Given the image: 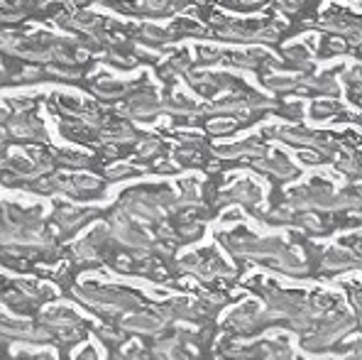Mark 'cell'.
<instances>
[{
    "mask_svg": "<svg viewBox=\"0 0 362 360\" xmlns=\"http://www.w3.org/2000/svg\"><path fill=\"white\" fill-rule=\"evenodd\" d=\"M159 110H162V100L154 91L145 88V91H137L127 98L122 113L130 115V118H150V115H157Z\"/></svg>",
    "mask_w": 362,
    "mask_h": 360,
    "instance_id": "6da1fadb",
    "label": "cell"
},
{
    "mask_svg": "<svg viewBox=\"0 0 362 360\" xmlns=\"http://www.w3.org/2000/svg\"><path fill=\"white\" fill-rule=\"evenodd\" d=\"M90 91L95 93L98 98H108V100H115V98H122L132 91V83L130 81H122V79H115V76H103L90 86Z\"/></svg>",
    "mask_w": 362,
    "mask_h": 360,
    "instance_id": "7a4b0ae2",
    "label": "cell"
},
{
    "mask_svg": "<svg viewBox=\"0 0 362 360\" xmlns=\"http://www.w3.org/2000/svg\"><path fill=\"white\" fill-rule=\"evenodd\" d=\"M284 59L289 62L294 69H299V71H308V69L313 66L311 50L306 47V42H294V45H286L284 47Z\"/></svg>",
    "mask_w": 362,
    "mask_h": 360,
    "instance_id": "3957f363",
    "label": "cell"
},
{
    "mask_svg": "<svg viewBox=\"0 0 362 360\" xmlns=\"http://www.w3.org/2000/svg\"><path fill=\"white\" fill-rule=\"evenodd\" d=\"M162 110H169L174 115H194L199 110V103H196V98L186 96V93H174L172 98L162 103Z\"/></svg>",
    "mask_w": 362,
    "mask_h": 360,
    "instance_id": "277c9868",
    "label": "cell"
},
{
    "mask_svg": "<svg viewBox=\"0 0 362 360\" xmlns=\"http://www.w3.org/2000/svg\"><path fill=\"white\" fill-rule=\"evenodd\" d=\"M301 88L306 91H316V93H326V96H335L338 93V81L331 74H321V76H313V79H303V83H299Z\"/></svg>",
    "mask_w": 362,
    "mask_h": 360,
    "instance_id": "5b68a950",
    "label": "cell"
},
{
    "mask_svg": "<svg viewBox=\"0 0 362 360\" xmlns=\"http://www.w3.org/2000/svg\"><path fill=\"white\" fill-rule=\"evenodd\" d=\"M57 105H59V110L62 113H66V115H83L86 113V103H83V98L81 96H71V93H59L57 96Z\"/></svg>",
    "mask_w": 362,
    "mask_h": 360,
    "instance_id": "8992f818",
    "label": "cell"
},
{
    "mask_svg": "<svg viewBox=\"0 0 362 360\" xmlns=\"http://www.w3.org/2000/svg\"><path fill=\"white\" fill-rule=\"evenodd\" d=\"M262 81L272 91H291V88H299L301 79L296 74H291V76H264Z\"/></svg>",
    "mask_w": 362,
    "mask_h": 360,
    "instance_id": "52a82bcc",
    "label": "cell"
},
{
    "mask_svg": "<svg viewBox=\"0 0 362 360\" xmlns=\"http://www.w3.org/2000/svg\"><path fill=\"white\" fill-rule=\"evenodd\" d=\"M338 108H340V105L335 103L333 98H326V100L316 98V103H313V108H311V115H313V118H331Z\"/></svg>",
    "mask_w": 362,
    "mask_h": 360,
    "instance_id": "ba28073f",
    "label": "cell"
},
{
    "mask_svg": "<svg viewBox=\"0 0 362 360\" xmlns=\"http://www.w3.org/2000/svg\"><path fill=\"white\" fill-rule=\"evenodd\" d=\"M57 160L62 164H69V167H86L90 162V157H86L83 152H74V150H64V152H57Z\"/></svg>",
    "mask_w": 362,
    "mask_h": 360,
    "instance_id": "9c48e42d",
    "label": "cell"
},
{
    "mask_svg": "<svg viewBox=\"0 0 362 360\" xmlns=\"http://www.w3.org/2000/svg\"><path fill=\"white\" fill-rule=\"evenodd\" d=\"M142 40H147V42H164V40H169V33L164 28H157V25H145L142 28Z\"/></svg>",
    "mask_w": 362,
    "mask_h": 360,
    "instance_id": "30bf717a",
    "label": "cell"
},
{
    "mask_svg": "<svg viewBox=\"0 0 362 360\" xmlns=\"http://www.w3.org/2000/svg\"><path fill=\"white\" fill-rule=\"evenodd\" d=\"M10 105H13V110H18V113H25V110H30L32 105H35V96L32 93H20V96H10Z\"/></svg>",
    "mask_w": 362,
    "mask_h": 360,
    "instance_id": "8fae6325",
    "label": "cell"
},
{
    "mask_svg": "<svg viewBox=\"0 0 362 360\" xmlns=\"http://www.w3.org/2000/svg\"><path fill=\"white\" fill-rule=\"evenodd\" d=\"M233 128H235V120H213V123H209V132L211 135H226V132H230Z\"/></svg>",
    "mask_w": 362,
    "mask_h": 360,
    "instance_id": "7c38bea8",
    "label": "cell"
},
{
    "mask_svg": "<svg viewBox=\"0 0 362 360\" xmlns=\"http://www.w3.org/2000/svg\"><path fill=\"white\" fill-rule=\"evenodd\" d=\"M157 150H159V140H157V137H145V140L137 145V152H140V157L154 155Z\"/></svg>",
    "mask_w": 362,
    "mask_h": 360,
    "instance_id": "4fadbf2b",
    "label": "cell"
},
{
    "mask_svg": "<svg viewBox=\"0 0 362 360\" xmlns=\"http://www.w3.org/2000/svg\"><path fill=\"white\" fill-rule=\"evenodd\" d=\"M199 57H201V64H216L221 59V50H216V47H201Z\"/></svg>",
    "mask_w": 362,
    "mask_h": 360,
    "instance_id": "5bb4252c",
    "label": "cell"
},
{
    "mask_svg": "<svg viewBox=\"0 0 362 360\" xmlns=\"http://www.w3.org/2000/svg\"><path fill=\"white\" fill-rule=\"evenodd\" d=\"M142 8L150 10V13H167L169 10V0H145Z\"/></svg>",
    "mask_w": 362,
    "mask_h": 360,
    "instance_id": "9a60e30c",
    "label": "cell"
},
{
    "mask_svg": "<svg viewBox=\"0 0 362 360\" xmlns=\"http://www.w3.org/2000/svg\"><path fill=\"white\" fill-rule=\"evenodd\" d=\"M345 83H350L353 88H360V64H355L350 71H345Z\"/></svg>",
    "mask_w": 362,
    "mask_h": 360,
    "instance_id": "2e32d148",
    "label": "cell"
},
{
    "mask_svg": "<svg viewBox=\"0 0 362 360\" xmlns=\"http://www.w3.org/2000/svg\"><path fill=\"white\" fill-rule=\"evenodd\" d=\"M326 47H328V52L338 54V52H345V50H348V42L340 40V37H333V40H328V42H326Z\"/></svg>",
    "mask_w": 362,
    "mask_h": 360,
    "instance_id": "e0dca14e",
    "label": "cell"
},
{
    "mask_svg": "<svg viewBox=\"0 0 362 360\" xmlns=\"http://www.w3.org/2000/svg\"><path fill=\"white\" fill-rule=\"evenodd\" d=\"M40 69H25V71L23 74H20V81H35V79H40Z\"/></svg>",
    "mask_w": 362,
    "mask_h": 360,
    "instance_id": "ac0fdd59",
    "label": "cell"
},
{
    "mask_svg": "<svg viewBox=\"0 0 362 360\" xmlns=\"http://www.w3.org/2000/svg\"><path fill=\"white\" fill-rule=\"evenodd\" d=\"M8 118H10V110L0 105V123H5V120H8Z\"/></svg>",
    "mask_w": 362,
    "mask_h": 360,
    "instance_id": "d6986e66",
    "label": "cell"
}]
</instances>
